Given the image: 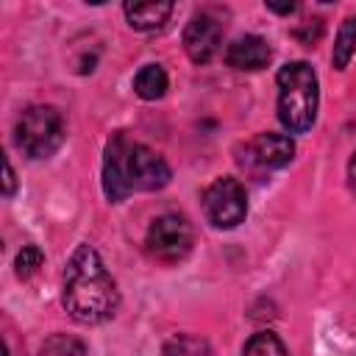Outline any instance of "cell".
<instances>
[{"mask_svg":"<svg viewBox=\"0 0 356 356\" xmlns=\"http://www.w3.org/2000/svg\"><path fill=\"white\" fill-rule=\"evenodd\" d=\"M61 303L75 323L95 325L114 317L120 306V292L106 270L100 253L92 245H78L64 267Z\"/></svg>","mask_w":356,"mask_h":356,"instance_id":"cell-1","label":"cell"},{"mask_svg":"<svg viewBox=\"0 0 356 356\" xmlns=\"http://www.w3.org/2000/svg\"><path fill=\"white\" fill-rule=\"evenodd\" d=\"M172 178L170 164L142 142H134L125 131H117L106 142L103 153V192L111 203L125 200L131 192L164 189Z\"/></svg>","mask_w":356,"mask_h":356,"instance_id":"cell-2","label":"cell"},{"mask_svg":"<svg viewBox=\"0 0 356 356\" xmlns=\"http://www.w3.org/2000/svg\"><path fill=\"white\" fill-rule=\"evenodd\" d=\"M278 83V120L289 134H306L317 120L320 86L317 72L306 61H289L275 75Z\"/></svg>","mask_w":356,"mask_h":356,"instance_id":"cell-3","label":"cell"},{"mask_svg":"<svg viewBox=\"0 0 356 356\" xmlns=\"http://www.w3.org/2000/svg\"><path fill=\"white\" fill-rule=\"evenodd\" d=\"M64 117L53 106H31L17 122V145L28 159H47L64 142Z\"/></svg>","mask_w":356,"mask_h":356,"instance_id":"cell-4","label":"cell"},{"mask_svg":"<svg viewBox=\"0 0 356 356\" xmlns=\"http://www.w3.org/2000/svg\"><path fill=\"white\" fill-rule=\"evenodd\" d=\"M203 211L214 228H236L248 214V195L236 178H214L203 192Z\"/></svg>","mask_w":356,"mask_h":356,"instance_id":"cell-5","label":"cell"},{"mask_svg":"<svg viewBox=\"0 0 356 356\" xmlns=\"http://www.w3.org/2000/svg\"><path fill=\"white\" fill-rule=\"evenodd\" d=\"M192 242H195L192 225L181 214L156 217L145 234V245H147L150 256H156L159 261H170V264L186 259L192 250Z\"/></svg>","mask_w":356,"mask_h":356,"instance_id":"cell-6","label":"cell"},{"mask_svg":"<svg viewBox=\"0 0 356 356\" xmlns=\"http://www.w3.org/2000/svg\"><path fill=\"white\" fill-rule=\"evenodd\" d=\"M220 39H222V25L209 11L195 14L184 28V50L195 64H209L220 50Z\"/></svg>","mask_w":356,"mask_h":356,"instance_id":"cell-7","label":"cell"},{"mask_svg":"<svg viewBox=\"0 0 356 356\" xmlns=\"http://www.w3.org/2000/svg\"><path fill=\"white\" fill-rule=\"evenodd\" d=\"M295 156V142L286 136V134H256L248 145H245V159L248 164L253 167H261V170H278V167H286ZM242 159V161H245Z\"/></svg>","mask_w":356,"mask_h":356,"instance_id":"cell-8","label":"cell"},{"mask_svg":"<svg viewBox=\"0 0 356 356\" xmlns=\"http://www.w3.org/2000/svg\"><path fill=\"white\" fill-rule=\"evenodd\" d=\"M273 58V50L267 44V39L256 36V33H245L239 39H234L225 50V64L231 70H245V72H256L264 70Z\"/></svg>","mask_w":356,"mask_h":356,"instance_id":"cell-9","label":"cell"},{"mask_svg":"<svg viewBox=\"0 0 356 356\" xmlns=\"http://www.w3.org/2000/svg\"><path fill=\"white\" fill-rule=\"evenodd\" d=\"M125 19L131 28L136 31H156L161 28L170 14H172V3H125Z\"/></svg>","mask_w":356,"mask_h":356,"instance_id":"cell-10","label":"cell"},{"mask_svg":"<svg viewBox=\"0 0 356 356\" xmlns=\"http://www.w3.org/2000/svg\"><path fill=\"white\" fill-rule=\"evenodd\" d=\"M167 72L161 64H145L136 75H134V92L142 100H159L167 92Z\"/></svg>","mask_w":356,"mask_h":356,"instance_id":"cell-11","label":"cell"},{"mask_svg":"<svg viewBox=\"0 0 356 356\" xmlns=\"http://www.w3.org/2000/svg\"><path fill=\"white\" fill-rule=\"evenodd\" d=\"M356 53V17H345L339 31H337V39H334V50H331V61L337 70H345L350 64Z\"/></svg>","mask_w":356,"mask_h":356,"instance_id":"cell-12","label":"cell"},{"mask_svg":"<svg viewBox=\"0 0 356 356\" xmlns=\"http://www.w3.org/2000/svg\"><path fill=\"white\" fill-rule=\"evenodd\" d=\"M164 356H214L211 345L197 334H175L164 342Z\"/></svg>","mask_w":356,"mask_h":356,"instance_id":"cell-13","label":"cell"},{"mask_svg":"<svg viewBox=\"0 0 356 356\" xmlns=\"http://www.w3.org/2000/svg\"><path fill=\"white\" fill-rule=\"evenodd\" d=\"M242 356H289L286 345L278 339V334L273 331H259L253 334L245 348H242Z\"/></svg>","mask_w":356,"mask_h":356,"instance_id":"cell-14","label":"cell"},{"mask_svg":"<svg viewBox=\"0 0 356 356\" xmlns=\"http://www.w3.org/2000/svg\"><path fill=\"white\" fill-rule=\"evenodd\" d=\"M42 356H86V345L70 334H53L42 345Z\"/></svg>","mask_w":356,"mask_h":356,"instance_id":"cell-15","label":"cell"},{"mask_svg":"<svg viewBox=\"0 0 356 356\" xmlns=\"http://www.w3.org/2000/svg\"><path fill=\"white\" fill-rule=\"evenodd\" d=\"M44 261V253L36 248V245H22V250L17 253L14 259V267H17V275L19 278H31Z\"/></svg>","mask_w":356,"mask_h":356,"instance_id":"cell-16","label":"cell"},{"mask_svg":"<svg viewBox=\"0 0 356 356\" xmlns=\"http://www.w3.org/2000/svg\"><path fill=\"white\" fill-rule=\"evenodd\" d=\"M3 164H6V197H11L14 195V170H11V161L8 159Z\"/></svg>","mask_w":356,"mask_h":356,"instance_id":"cell-17","label":"cell"},{"mask_svg":"<svg viewBox=\"0 0 356 356\" xmlns=\"http://www.w3.org/2000/svg\"><path fill=\"white\" fill-rule=\"evenodd\" d=\"M267 8H270V11H278V14H292L298 6H295V3H289V6H275V3H267Z\"/></svg>","mask_w":356,"mask_h":356,"instance_id":"cell-18","label":"cell"},{"mask_svg":"<svg viewBox=\"0 0 356 356\" xmlns=\"http://www.w3.org/2000/svg\"><path fill=\"white\" fill-rule=\"evenodd\" d=\"M348 181H350V186L356 189V153H353V159H350V164H348Z\"/></svg>","mask_w":356,"mask_h":356,"instance_id":"cell-19","label":"cell"}]
</instances>
